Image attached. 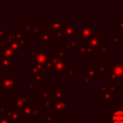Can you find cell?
<instances>
[{"instance_id": "cell-2", "label": "cell", "mask_w": 123, "mask_h": 123, "mask_svg": "<svg viewBox=\"0 0 123 123\" xmlns=\"http://www.w3.org/2000/svg\"><path fill=\"white\" fill-rule=\"evenodd\" d=\"M116 74L119 75V77H123V68L120 67V66H116Z\"/></svg>"}, {"instance_id": "cell-1", "label": "cell", "mask_w": 123, "mask_h": 123, "mask_svg": "<svg viewBox=\"0 0 123 123\" xmlns=\"http://www.w3.org/2000/svg\"><path fill=\"white\" fill-rule=\"evenodd\" d=\"M113 123H123V111H116L111 116Z\"/></svg>"}]
</instances>
